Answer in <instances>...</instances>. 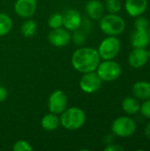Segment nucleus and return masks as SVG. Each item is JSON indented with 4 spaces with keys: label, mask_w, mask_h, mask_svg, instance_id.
<instances>
[{
    "label": "nucleus",
    "mask_w": 150,
    "mask_h": 151,
    "mask_svg": "<svg viewBox=\"0 0 150 151\" xmlns=\"http://www.w3.org/2000/svg\"><path fill=\"white\" fill-rule=\"evenodd\" d=\"M72 65L73 68L81 73L94 72L101 62L98 50L91 47H80L72 56Z\"/></svg>",
    "instance_id": "obj_1"
},
{
    "label": "nucleus",
    "mask_w": 150,
    "mask_h": 151,
    "mask_svg": "<svg viewBox=\"0 0 150 151\" xmlns=\"http://www.w3.org/2000/svg\"><path fill=\"white\" fill-rule=\"evenodd\" d=\"M60 115V125L66 130H78L85 125L87 120L85 111L75 106L66 108Z\"/></svg>",
    "instance_id": "obj_2"
},
{
    "label": "nucleus",
    "mask_w": 150,
    "mask_h": 151,
    "mask_svg": "<svg viewBox=\"0 0 150 151\" xmlns=\"http://www.w3.org/2000/svg\"><path fill=\"white\" fill-rule=\"evenodd\" d=\"M99 20L100 29L107 35H119L126 28L125 19L117 13H109L107 15H103Z\"/></svg>",
    "instance_id": "obj_3"
},
{
    "label": "nucleus",
    "mask_w": 150,
    "mask_h": 151,
    "mask_svg": "<svg viewBox=\"0 0 150 151\" xmlns=\"http://www.w3.org/2000/svg\"><path fill=\"white\" fill-rule=\"evenodd\" d=\"M95 71L100 79L105 82H111L118 80L122 73L120 65L113 59L100 62Z\"/></svg>",
    "instance_id": "obj_4"
},
{
    "label": "nucleus",
    "mask_w": 150,
    "mask_h": 151,
    "mask_svg": "<svg viewBox=\"0 0 150 151\" xmlns=\"http://www.w3.org/2000/svg\"><path fill=\"white\" fill-rule=\"evenodd\" d=\"M121 49L120 41L113 35H108L104 38L99 45L98 53L101 59L110 60L114 59L119 53Z\"/></svg>",
    "instance_id": "obj_5"
},
{
    "label": "nucleus",
    "mask_w": 150,
    "mask_h": 151,
    "mask_svg": "<svg viewBox=\"0 0 150 151\" xmlns=\"http://www.w3.org/2000/svg\"><path fill=\"white\" fill-rule=\"evenodd\" d=\"M111 131L116 136L123 138L129 137L135 133L136 124L134 120L129 117H118L112 122Z\"/></svg>",
    "instance_id": "obj_6"
},
{
    "label": "nucleus",
    "mask_w": 150,
    "mask_h": 151,
    "mask_svg": "<svg viewBox=\"0 0 150 151\" xmlns=\"http://www.w3.org/2000/svg\"><path fill=\"white\" fill-rule=\"evenodd\" d=\"M68 99L65 93L62 90L53 91L48 99V109L50 112L60 115L67 108Z\"/></svg>",
    "instance_id": "obj_7"
},
{
    "label": "nucleus",
    "mask_w": 150,
    "mask_h": 151,
    "mask_svg": "<svg viewBox=\"0 0 150 151\" xmlns=\"http://www.w3.org/2000/svg\"><path fill=\"white\" fill-rule=\"evenodd\" d=\"M103 81L100 79L95 71L85 73L81 76L79 85L80 89L88 94H92L99 90L102 86Z\"/></svg>",
    "instance_id": "obj_8"
},
{
    "label": "nucleus",
    "mask_w": 150,
    "mask_h": 151,
    "mask_svg": "<svg viewBox=\"0 0 150 151\" xmlns=\"http://www.w3.org/2000/svg\"><path fill=\"white\" fill-rule=\"evenodd\" d=\"M48 41L54 47L63 48L70 44L72 42V35L70 31L63 27L51 29L48 35Z\"/></svg>",
    "instance_id": "obj_9"
},
{
    "label": "nucleus",
    "mask_w": 150,
    "mask_h": 151,
    "mask_svg": "<svg viewBox=\"0 0 150 151\" xmlns=\"http://www.w3.org/2000/svg\"><path fill=\"white\" fill-rule=\"evenodd\" d=\"M37 9V0H16L14 3V11L17 15L23 19L32 17Z\"/></svg>",
    "instance_id": "obj_10"
},
{
    "label": "nucleus",
    "mask_w": 150,
    "mask_h": 151,
    "mask_svg": "<svg viewBox=\"0 0 150 151\" xmlns=\"http://www.w3.org/2000/svg\"><path fill=\"white\" fill-rule=\"evenodd\" d=\"M81 23V14L75 9H69L63 14V27L70 32L80 28Z\"/></svg>",
    "instance_id": "obj_11"
},
{
    "label": "nucleus",
    "mask_w": 150,
    "mask_h": 151,
    "mask_svg": "<svg viewBox=\"0 0 150 151\" xmlns=\"http://www.w3.org/2000/svg\"><path fill=\"white\" fill-rule=\"evenodd\" d=\"M149 60V55L146 49L134 48L128 56L129 65L135 69L143 67Z\"/></svg>",
    "instance_id": "obj_12"
},
{
    "label": "nucleus",
    "mask_w": 150,
    "mask_h": 151,
    "mask_svg": "<svg viewBox=\"0 0 150 151\" xmlns=\"http://www.w3.org/2000/svg\"><path fill=\"white\" fill-rule=\"evenodd\" d=\"M126 11L131 17L142 15L148 8V0H126Z\"/></svg>",
    "instance_id": "obj_13"
},
{
    "label": "nucleus",
    "mask_w": 150,
    "mask_h": 151,
    "mask_svg": "<svg viewBox=\"0 0 150 151\" xmlns=\"http://www.w3.org/2000/svg\"><path fill=\"white\" fill-rule=\"evenodd\" d=\"M86 12L94 20H99L104 15V5L99 0H89L87 2Z\"/></svg>",
    "instance_id": "obj_14"
},
{
    "label": "nucleus",
    "mask_w": 150,
    "mask_h": 151,
    "mask_svg": "<svg viewBox=\"0 0 150 151\" xmlns=\"http://www.w3.org/2000/svg\"><path fill=\"white\" fill-rule=\"evenodd\" d=\"M150 42V37L148 30L135 29L131 35V43L133 48L145 49Z\"/></svg>",
    "instance_id": "obj_15"
},
{
    "label": "nucleus",
    "mask_w": 150,
    "mask_h": 151,
    "mask_svg": "<svg viewBox=\"0 0 150 151\" xmlns=\"http://www.w3.org/2000/svg\"><path fill=\"white\" fill-rule=\"evenodd\" d=\"M133 94L141 100H147L150 98V82L146 81H137L133 86Z\"/></svg>",
    "instance_id": "obj_16"
},
{
    "label": "nucleus",
    "mask_w": 150,
    "mask_h": 151,
    "mask_svg": "<svg viewBox=\"0 0 150 151\" xmlns=\"http://www.w3.org/2000/svg\"><path fill=\"white\" fill-rule=\"evenodd\" d=\"M59 125H60V119L57 114H54L52 112L44 115L41 120L42 127L48 132L55 131L59 127Z\"/></svg>",
    "instance_id": "obj_17"
},
{
    "label": "nucleus",
    "mask_w": 150,
    "mask_h": 151,
    "mask_svg": "<svg viewBox=\"0 0 150 151\" xmlns=\"http://www.w3.org/2000/svg\"><path fill=\"white\" fill-rule=\"evenodd\" d=\"M122 109L126 113H127L129 115H133L140 111L141 104H140L139 101L136 99V97L128 96L123 100Z\"/></svg>",
    "instance_id": "obj_18"
},
{
    "label": "nucleus",
    "mask_w": 150,
    "mask_h": 151,
    "mask_svg": "<svg viewBox=\"0 0 150 151\" xmlns=\"http://www.w3.org/2000/svg\"><path fill=\"white\" fill-rule=\"evenodd\" d=\"M20 30H21V34L23 35L24 37H26V38H31L36 33V30H37L36 22L34 20L31 19L30 18L29 19H27L22 23L21 27H20Z\"/></svg>",
    "instance_id": "obj_19"
},
{
    "label": "nucleus",
    "mask_w": 150,
    "mask_h": 151,
    "mask_svg": "<svg viewBox=\"0 0 150 151\" xmlns=\"http://www.w3.org/2000/svg\"><path fill=\"white\" fill-rule=\"evenodd\" d=\"M12 27V20L11 17L4 13L0 12V36L8 35Z\"/></svg>",
    "instance_id": "obj_20"
},
{
    "label": "nucleus",
    "mask_w": 150,
    "mask_h": 151,
    "mask_svg": "<svg viewBox=\"0 0 150 151\" xmlns=\"http://www.w3.org/2000/svg\"><path fill=\"white\" fill-rule=\"evenodd\" d=\"M48 26L51 29L62 27H63V14L59 12L51 14L48 19Z\"/></svg>",
    "instance_id": "obj_21"
},
{
    "label": "nucleus",
    "mask_w": 150,
    "mask_h": 151,
    "mask_svg": "<svg viewBox=\"0 0 150 151\" xmlns=\"http://www.w3.org/2000/svg\"><path fill=\"white\" fill-rule=\"evenodd\" d=\"M72 32L73 33L72 35V41L73 42V43L76 44L77 46L83 45L87 39V34L80 28H78Z\"/></svg>",
    "instance_id": "obj_22"
},
{
    "label": "nucleus",
    "mask_w": 150,
    "mask_h": 151,
    "mask_svg": "<svg viewBox=\"0 0 150 151\" xmlns=\"http://www.w3.org/2000/svg\"><path fill=\"white\" fill-rule=\"evenodd\" d=\"M105 8L109 13H118L121 11V4L119 0H106Z\"/></svg>",
    "instance_id": "obj_23"
},
{
    "label": "nucleus",
    "mask_w": 150,
    "mask_h": 151,
    "mask_svg": "<svg viewBox=\"0 0 150 151\" xmlns=\"http://www.w3.org/2000/svg\"><path fill=\"white\" fill-rule=\"evenodd\" d=\"M33 150L32 145L25 140H19L12 145V150L14 151H33Z\"/></svg>",
    "instance_id": "obj_24"
},
{
    "label": "nucleus",
    "mask_w": 150,
    "mask_h": 151,
    "mask_svg": "<svg viewBox=\"0 0 150 151\" xmlns=\"http://www.w3.org/2000/svg\"><path fill=\"white\" fill-rule=\"evenodd\" d=\"M134 27L135 29L138 30H148L149 27V20L141 16L136 17L135 22H134Z\"/></svg>",
    "instance_id": "obj_25"
},
{
    "label": "nucleus",
    "mask_w": 150,
    "mask_h": 151,
    "mask_svg": "<svg viewBox=\"0 0 150 151\" xmlns=\"http://www.w3.org/2000/svg\"><path fill=\"white\" fill-rule=\"evenodd\" d=\"M140 111L141 112L142 116L150 119V98L145 100V102L141 105Z\"/></svg>",
    "instance_id": "obj_26"
},
{
    "label": "nucleus",
    "mask_w": 150,
    "mask_h": 151,
    "mask_svg": "<svg viewBox=\"0 0 150 151\" xmlns=\"http://www.w3.org/2000/svg\"><path fill=\"white\" fill-rule=\"evenodd\" d=\"M124 148L118 144H114V143H111L109 145H107L104 148V151H123Z\"/></svg>",
    "instance_id": "obj_27"
},
{
    "label": "nucleus",
    "mask_w": 150,
    "mask_h": 151,
    "mask_svg": "<svg viewBox=\"0 0 150 151\" xmlns=\"http://www.w3.org/2000/svg\"><path fill=\"white\" fill-rule=\"evenodd\" d=\"M7 96H8V91H7V89L4 86L0 85V103L4 102L6 100Z\"/></svg>",
    "instance_id": "obj_28"
},
{
    "label": "nucleus",
    "mask_w": 150,
    "mask_h": 151,
    "mask_svg": "<svg viewBox=\"0 0 150 151\" xmlns=\"http://www.w3.org/2000/svg\"><path fill=\"white\" fill-rule=\"evenodd\" d=\"M144 134L148 139H150V122L146 126L145 130H144Z\"/></svg>",
    "instance_id": "obj_29"
},
{
    "label": "nucleus",
    "mask_w": 150,
    "mask_h": 151,
    "mask_svg": "<svg viewBox=\"0 0 150 151\" xmlns=\"http://www.w3.org/2000/svg\"><path fill=\"white\" fill-rule=\"evenodd\" d=\"M148 33H149V37H150V26H149V29H148Z\"/></svg>",
    "instance_id": "obj_30"
},
{
    "label": "nucleus",
    "mask_w": 150,
    "mask_h": 151,
    "mask_svg": "<svg viewBox=\"0 0 150 151\" xmlns=\"http://www.w3.org/2000/svg\"><path fill=\"white\" fill-rule=\"evenodd\" d=\"M148 55H149V59H150V50L148 51Z\"/></svg>",
    "instance_id": "obj_31"
},
{
    "label": "nucleus",
    "mask_w": 150,
    "mask_h": 151,
    "mask_svg": "<svg viewBox=\"0 0 150 151\" xmlns=\"http://www.w3.org/2000/svg\"><path fill=\"white\" fill-rule=\"evenodd\" d=\"M0 85H1V83H0Z\"/></svg>",
    "instance_id": "obj_32"
}]
</instances>
